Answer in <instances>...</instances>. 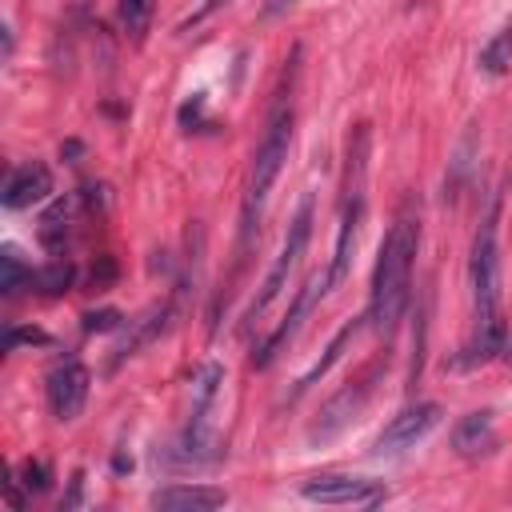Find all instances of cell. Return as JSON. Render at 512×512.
<instances>
[{
  "mask_svg": "<svg viewBox=\"0 0 512 512\" xmlns=\"http://www.w3.org/2000/svg\"><path fill=\"white\" fill-rule=\"evenodd\" d=\"M88 368L80 360H64L48 372V408L56 420H76L84 412V400H88Z\"/></svg>",
  "mask_w": 512,
  "mask_h": 512,
  "instance_id": "obj_9",
  "label": "cell"
},
{
  "mask_svg": "<svg viewBox=\"0 0 512 512\" xmlns=\"http://www.w3.org/2000/svg\"><path fill=\"white\" fill-rule=\"evenodd\" d=\"M220 504H228L224 488H208V484H168L152 492V508L164 512H212Z\"/></svg>",
  "mask_w": 512,
  "mask_h": 512,
  "instance_id": "obj_12",
  "label": "cell"
},
{
  "mask_svg": "<svg viewBox=\"0 0 512 512\" xmlns=\"http://www.w3.org/2000/svg\"><path fill=\"white\" fill-rule=\"evenodd\" d=\"M288 144H292V108L288 100L280 96L272 116H268V128H264V140L256 144V156H252V172H248V192H244V244L252 240L256 232V220L264 212V200L288 160Z\"/></svg>",
  "mask_w": 512,
  "mask_h": 512,
  "instance_id": "obj_3",
  "label": "cell"
},
{
  "mask_svg": "<svg viewBox=\"0 0 512 512\" xmlns=\"http://www.w3.org/2000/svg\"><path fill=\"white\" fill-rule=\"evenodd\" d=\"M220 384H224V368L220 364H204L200 376L192 380V412L188 416H212L216 396H220Z\"/></svg>",
  "mask_w": 512,
  "mask_h": 512,
  "instance_id": "obj_15",
  "label": "cell"
},
{
  "mask_svg": "<svg viewBox=\"0 0 512 512\" xmlns=\"http://www.w3.org/2000/svg\"><path fill=\"white\" fill-rule=\"evenodd\" d=\"M364 172H368V128L360 124L348 136V164H344V196H340V228H336V248H332V264H328V288H340V280L348 276V260H352V244L364 220Z\"/></svg>",
  "mask_w": 512,
  "mask_h": 512,
  "instance_id": "obj_4",
  "label": "cell"
},
{
  "mask_svg": "<svg viewBox=\"0 0 512 512\" xmlns=\"http://www.w3.org/2000/svg\"><path fill=\"white\" fill-rule=\"evenodd\" d=\"M308 236H312V196L304 192V196H300V208H296V216H292V224H288V236H284V244H280L276 260H272V268H268V276H264V284H260L256 300L248 304V316H244L248 324H252L256 316H264V312L272 308V300L284 292V284H288L292 268L300 264V256H304V248H308Z\"/></svg>",
  "mask_w": 512,
  "mask_h": 512,
  "instance_id": "obj_5",
  "label": "cell"
},
{
  "mask_svg": "<svg viewBox=\"0 0 512 512\" xmlns=\"http://www.w3.org/2000/svg\"><path fill=\"white\" fill-rule=\"evenodd\" d=\"M92 192H96V188L68 192V196H60V200L40 216V244H44V248L60 252V248L68 244V236H72L76 220H80L88 208H96V204H100V196H92Z\"/></svg>",
  "mask_w": 512,
  "mask_h": 512,
  "instance_id": "obj_10",
  "label": "cell"
},
{
  "mask_svg": "<svg viewBox=\"0 0 512 512\" xmlns=\"http://www.w3.org/2000/svg\"><path fill=\"white\" fill-rule=\"evenodd\" d=\"M476 64H480V72H488V76H504V72L512 68V20L480 48Z\"/></svg>",
  "mask_w": 512,
  "mask_h": 512,
  "instance_id": "obj_16",
  "label": "cell"
},
{
  "mask_svg": "<svg viewBox=\"0 0 512 512\" xmlns=\"http://www.w3.org/2000/svg\"><path fill=\"white\" fill-rule=\"evenodd\" d=\"M372 376H376V368H368L360 380H352V384H344L324 408H320V420L312 424V440H328V436H336L340 428H348L356 416H360V408L368 404V396H372Z\"/></svg>",
  "mask_w": 512,
  "mask_h": 512,
  "instance_id": "obj_8",
  "label": "cell"
},
{
  "mask_svg": "<svg viewBox=\"0 0 512 512\" xmlns=\"http://www.w3.org/2000/svg\"><path fill=\"white\" fill-rule=\"evenodd\" d=\"M324 292H332V288H328V272H312V276L304 280V288L296 292V300H292L288 316L280 320V328H276V332H272V336H268V340H264V344L252 352V364H256V368H268V364H272V360H276V356H280V352L292 344V336L304 328L308 312L316 308V300H320Z\"/></svg>",
  "mask_w": 512,
  "mask_h": 512,
  "instance_id": "obj_6",
  "label": "cell"
},
{
  "mask_svg": "<svg viewBox=\"0 0 512 512\" xmlns=\"http://www.w3.org/2000/svg\"><path fill=\"white\" fill-rule=\"evenodd\" d=\"M496 444V424H492V412H468L460 416V424L452 428V448L460 456H480Z\"/></svg>",
  "mask_w": 512,
  "mask_h": 512,
  "instance_id": "obj_14",
  "label": "cell"
},
{
  "mask_svg": "<svg viewBox=\"0 0 512 512\" xmlns=\"http://www.w3.org/2000/svg\"><path fill=\"white\" fill-rule=\"evenodd\" d=\"M224 4H228V0H204V4L192 12V20H184V28H188V24H200L204 16H212V12H216V8H224Z\"/></svg>",
  "mask_w": 512,
  "mask_h": 512,
  "instance_id": "obj_26",
  "label": "cell"
},
{
  "mask_svg": "<svg viewBox=\"0 0 512 512\" xmlns=\"http://www.w3.org/2000/svg\"><path fill=\"white\" fill-rule=\"evenodd\" d=\"M508 356H512V352H508Z\"/></svg>",
  "mask_w": 512,
  "mask_h": 512,
  "instance_id": "obj_28",
  "label": "cell"
},
{
  "mask_svg": "<svg viewBox=\"0 0 512 512\" xmlns=\"http://www.w3.org/2000/svg\"><path fill=\"white\" fill-rule=\"evenodd\" d=\"M440 416H444V408L432 404V400H420V404L396 412V416L388 420V428L376 436V452H404V448L420 444V440L440 424Z\"/></svg>",
  "mask_w": 512,
  "mask_h": 512,
  "instance_id": "obj_7",
  "label": "cell"
},
{
  "mask_svg": "<svg viewBox=\"0 0 512 512\" xmlns=\"http://www.w3.org/2000/svg\"><path fill=\"white\" fill-rule=\"evenodd\" d=\"M20 476H24V488H32V492H44V488H48V468L36 464V460H28V464L20 468Z\"/></svg>",
  "mask_w": 512,
  "mask_h": 512,
  "instance_id": "obj_25",
  "label": "cell"
},
{
  "mask_svg": "<svg viewBox=\"0 0 512 512\" xmlns=\"http://www.w3.org/2000/svg\"><path fill=\"white\" fill-rule=\"evenodd\" d=\"M168 316H172V304H160V308H152L136 328H132V336L120 344V356H132L140 344H148V340H156L160 332H164V324H168Z\"/></svg>",
  "mask_w": 512,
  "mask_h": 512,
  "instance_id": "obj_19",
  "label": "cell"
},
{
  "mask_svg": "<svg viewBox=\"0 0 512 512\" xmlns=\"http://www.w3.org/2000/svg\"><path fill=\"white\" fill-rule=\"evenodd\" d=\"M416 248H420V220L412 208H404L384 244H380V260H376V276H372V296H368V312L364 320L380 332L392 336L408 300H412V264H416Z\"/></svg>",
  "mask_w": 512,
  "mask_h": 512,
  "instance_id": "obj_2",
  "label": "cell"
},
{
  "mask_svg": "<svg viewBox=\"0 0 512 512\" xmlns=\"http://www.w3.org/2000/svg\"><path fill=\"white\" fill-rule=\"evenodd\" d=\"M120 324H124V316H120L116 308L84 312V332H112V328H120Z\"/></svg>",
  "mask_w": 512,
  "mask_h": 512,
  "instance_id": "obj_22",
  "label": "cell"
},
{
  "mask_svg": "<svg viewBox=\"0 0 512 512\" xmlns=\"http://www.w3.org/2000/svg\"><path fill=\"white\" fill-rule=\"evenodd\" d=\"M72 280H76V268H72L68 260H52V264H44V268H32V288L44 292V296L68 292Z\"/></svg>",
  "mask_w": 512,
  "mask_h": 512,
  "instance_id": "obj_17",
  "label": "cell"
},
{
  "mask_svg": "<svg viewBox=\"0 0 512 512\" xmlns=\"http://www.w3.org/2000/svg\"><path fill=\"white\" fill-rule=\"evenodd\" d=\"M356 332H360V320H356V324H348V328H340V332H336V340L328 344V352H324V360H320V364H316V368H312L308 376H300V384H296V388L304 392L308 384H316V380H320V376H324V372H328V368H332V364H336V360L344 356V344H348V340H352Z\"/></svg>",
  "mask_w": 512,
  "mask_h": 512,
  "instance_id": "obj_20",
  "label": "cell"
},
{
  "mask_svg": "<svg viewBox=\"0 0 512 512\" xmlns=\"http://www.w3.org/2000/svg\"><path fill=\"white\" fill-rule=\"evenodd\" d=\"M288 4H292V0H268V4H264V16H276V12H284Z\"/></svg>",
  "mask_w": 512,
  "mask_h": 512,
  "instance_id": "obj_27",
  "label": "cell"
},
{
  "mask_svg": "<svg viewBox=\"0 0 512 512\" xmlns=\"http://www.w3.org/2000/svg\"><path fill=\"white\" fill-rule=\"evenodd\" d=\"M116 280V260L112 256H100V264H92V272H88V284L92 288H108Z\"/></svg>",
  "mask_w": 512,
  "mask_h": 512,
  "instance_id": "obj_24",
  "label": "cell"
},
{
  "mask_svg": "<svg viewBox=\"0 0 512 512\" xmlns=\"http://www.w3.org/2000/svg\"><path fill=\"white\" fill-rule=\"evenodd\" d=\"M20 288H32V268L20 260L16 248H4L0 252V292L4 296H16Z\"/></svg>",
  "mask_w": 512,
  "mask_h": 512,
  "instance_id": "obj_18",
  "label": "cell"
},
{
  "mask_svg": "<svg viewBox=\"0 0 512 512\" xmlns=\"http://www.w3.org/2000/svg\"><path fill=\"white\" fill-rule=\"evenodd\" d=\"M20 344H48V332H40V328H8L4 332V352H16Z\"/></svg>",
  "mask_w": 512,
  "mask_h": 512,
  "instance_id": "obj_23",
  "label": "cell"
},
{
  "mask_svg": "<svg viewBox=\"0 0 512 512\" xmlns=\"http://www.w3.org/2000/svg\"><path fill=\"white\" fill-rule=\"evenodd\" d=\"M304 500L316 504H380L384 488L376 480H360V476H316L300 488Z\"/></svg>",
  "mask_w": 512,
  "mask_h": 512,
  "instance_id": "obj_11",
  "label": "cell"
},
{
  "mask_svg": "<svg viewBox=\"0 0 512 512\" xmlns=\"http://www.w3.org/2000/svg\"><path fill=\"white\" fill-rule=\"evenodd\" d=\"M472 300H476V328L464 348V356L452 360V368H476L504 352L508 328L500 316V248H496V212L484 216L476 240H472Z\"/></svg>",
  "mask_w": 512,
  "mask_h": 512,
  "instance_id": "obj_1",
  "label": "cell"
},
{
  "mask_svg": "<svg viewBox=\"0 0 512 512\" xmlns=\"http://www.w3.org/2000/svg\"><path fill=\"white\" fill-rule=\"evenodd\" d=\"M120 28L132 36V40H144L148 32V20H152V0H120Z\"/></svg>",
  "mask_w": 512,
  "mask_h": 512,
  "instance_id": "obj_21",
  "label": "cell"
},
{
  "mask_svg": "<svg viewBox=\"0 0 512 512\" xmlns=\"http://www.w3.org/2000/svg\"><path fill=\"white\" fill-rule=\"evenodd\" d=\"M52 192V172L40 164V160H32V164H20L12 176H8V184H4V208H28V204H36V200H44Z\"/></svg>",
  "mask_w": 512,
  "mask_h": 512,
  "instance_id": "obj_13",
  "label": "cell"
}]
</instances>
